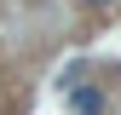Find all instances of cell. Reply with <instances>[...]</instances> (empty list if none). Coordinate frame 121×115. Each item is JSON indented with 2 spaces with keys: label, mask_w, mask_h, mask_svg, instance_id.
<instances>
[{
  "label": "cell",
  "mask_w": 121,
  "mask_h": 115,
  "mask_svg": "<svg viewBox=\"0 0 121 115\" xmlns=\"http://www.w3.org/2000/svg\"><path fill=\"white\" fill-rule=\"evenodd\" d=\"M69 109L75 115H104V92H98V86H75V92H69Z\"/></svg>",
  "instance_id": "cell-1"
},
{
  "label": "cell",
  "mask_w": 121,
  "mask_h": 115,
  "mask_svg": "<svg viewBox=\"0 0 121 115\" xmlns=\"http://www.w3.org/2000/svg\"><path fill=\"white\" fill-rule=\"evenodd\" d=\"M92 6H115V0H92Z\"/></svg>",
  "instance_id": "cell-2"
}]
</instances>
